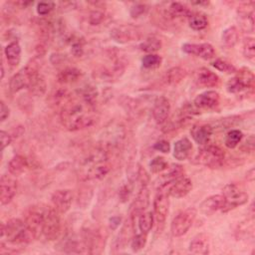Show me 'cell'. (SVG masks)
<instances>
[{
    "label": "cell",
    "instance_id": "obj_53",
    "mask_svg": "<svg viewBox=\"0 0 255 255\" xmlns=\"http://www.w3.org/2000/svg\"><path fill=\"white\" fill-rule=\"evenodd\" d=\"M9 115H10V110H9L8 106L3 101H1V103H0V121L4 122L6 119H8Z\"/></svg>",
    "mask_w": 255,
    "mask_h": 255
},
{
    "label": "cell",
    "instance_id": "obj_30",
    "mask_svg": "<svg viewBox=\"0 0 255 255\" xmlns=\"http://www.w3.org/2000/svg\"><path fill=\"white\" fill-rule=\"evenodd\" d=\"M184 173V169L179 164H173L171 168H169L168 172L163 174L160 178V182L158 183V188L168 187L172 182L182 177Z\"/></svg>",
    "mask_w": 255,
    "mask_h": 255
},
{
    "label": "cell",
    "instance_id": "obj_51",
    "mask_svg": "<svg viewBox=\"0 0 255 255\" xmlns=\"http://www.w3.org/2000/svg\"><path fill=\"white\" fill-rule=\"evenodd\" d=\"M153 148L162 153H168L170 151V143L165 139H160L153 144Z\"/></svg>",
    "mask_w": 255,
    "mask_h": 255
},
{
    "label": "cell",
    "instance_id": "obj_34",
    "mask_svg": "<svg viewBox=\"0 0 255 255\" xmlns=\"http://www.w3.org/2000/svg\"><path fill=\"white\" fill-rule=\"evenodd\" d=\"M161 46H162L161 40L154 35H150V36L146 37L139 44V49L142 52H145L147 54H153V53L157 52L158 50H160Z\"/></svg>",
    "mask_w": 255,
    "mask_h": 255
},
{
    "label": "cell",
    "instance_id": "obj_48",
    "mask_svg": "<svg viewBox=\"0 0 255 255\" xmlns=\"http://www.w3.org/2000/svg\"><path fill=\"white\" fill-rule=\"evenodd\" d=\"M131 193H132V183L131 182L125 183L122 185V187L119 190V198L123 203H125L129 199Z\"/></svg>",
    "mask_w": 255,
    "mask_h": 255
},
{
    "label": "cell",
    "instance_id": "obj_15",
    "mask_svg": "<svg viewBox=\"0 0 255 255\" xmlns=\"http://www.w3.org/2000/svg\"><path fill=\"white\" fill-rule=\"evenodd\" d=\"M18 188L17 181L9 175L3 174L0 178V202L6 205L12 201Z\"/></svg>",
    "mask_w": 255,
    "mask_h": 255
},
{
    "label": "cell",
    "instance_id": "obj_10",
    "mask_svg": "<svg viewBox=\"0 0 255 255\" xmlns=\"http://www.w3.org/2000/svg\"><path fill=\"white\" fill-rule=\"evenodd\" d=\"M110 37L118 44H128L141 38V30L132 24H122L112 28Z\"/></svg>",
    "mask_w": 255,
    "mask_h": 255
},
{
    "label": "cell",
    "instance_id": "obj_57",
    "mask_svg": "<svg viewBox=\"0 0 255 255\" xmlns=\"http://www.w3.org/2000/svg\"><path fill=\"white\" fill-rule=\"evenodd\" d=\"M254 178H255V168L252 167L250 168L247 172H246V179L250 182H253L254 181Z\"/></svg>",
    "mask_w": 255,
    "mask_h": 255
},
{
    "label": "cell",
    "instance_id": "obj_39",
    "mask_svg": "<svg viewBox=\"0 0 255 255\" xmlns=\"http://www.w3.org/2000/svg\"><path fill=\"white\" fill-rule=\"evenodd\" d=\"M242 138H243V133L241 130L236 128L230 129L225 135L224 144L228 148H235L241 142Z\"/></svg>",
    "mask_w": 255,
    "mask_h": 255
},
{
    "label": "cell",
    "instance_id": "obj_16",
    "mask_svg": "<svg viewBox=\"0 0 255 255\" xmlns=\"http://www.w3.org/2000/svg\"><path fill=\"white\" fill-rule=\"evenodd\" d=\"M220 96L216 91L209 90L199 94L193 101V105L199 110L210 111L219 106Z\"/></svg>",
    "mask_w": 255,
    "mask_h": 255
},
{
    "label": "cell",
    "instance_id": "obj_18",
    "mask_svg": "<svg viewBox=\"0 0 255 255\" xmlns=\"http://www.w3.org/2000/svg\"><path fill=\"white\" fill-rule=\"evenodd\" d=\"M149 204V190L146 186H140L139 191L137 192L135 198L133 199L130 209H129V217L134 220V217L139 216L142 212H144Z\"/></svg>",
    "mask_w": 255,
    "mask_h": 255
},
{
    "label": "cell",
    "instance_id": "obj_24",
    "mask_svg": "<svg viewBox=\"0 0 255 255\" xmlns=\"http://www.w3.org/2000/svg\"><path fill=\"white\" fill-rule=\"evenodd\" d=\"M189 252L192 254L207 255L210 252V242L208 236L204 233L195 235L189 243Z\"/></svg>",
    "mask_w": 255,
    "mask_h": 255
},
{
    "label": "cell",
    "instance_id": "obj_4",
    "mask_svg": "<svg viewBox=\"0 0 255 255\" xmlns=\"http://www.w3.org/2000/svg\"><path fill=\"white\" fill-rule=\"evenodd\" d=\"M222 196L224 203L221 211L224 213L247 203L249 198L244 188L235 182L228 183L223 187Z\"/></svg>",
    "mask_w": 255,
    "mask_h": 255
},
{
    "label": "cell",
    "instance_id": "obj_28",
    "mask_svg": "<svg viewBox=\"0 0 255 255\" xmlns=\"http://www.w3.org/2000/svg\"><path fill=\"white\" fill-rule=\"evenodd\" d=\"M21 53L22 50L18 41H12L4 48V55L10 67L15 68L20 64Z\"/></svg>",
    "mask_w": 255,
    "mask_h": 255
},
{
    "label": "cell",
    "instance_id": "obj_2",
    "mask_svg": "<svg viewBox=\"0 0 255 255\" xmlns=\"http://www.w3.org/2000/svg\"><path fill=\"white\" fill-rule=\"evenodd\" d=\"M110 170L109 150L103 146L88 151L79 163V176L83 181L103 179Z\"/></svg>",
    "mask_w": 255,
    "mask_h": 255
},
{
    "label": "cell",
    "instance_id": "obj_8",
    "mask_svg": "<svg viewBox=\"0 0 255 255\" xmlns=\"http://www.w3.org/2000/svg\"><path fill=\"white\" fill-rule=\"evenodd\" d=\"M60 214L61 213L54 207H46L42 226V234L49 241L56 240L61 234L62 224Z\"/></svg>",
    "mask_w": 255,
    "mask_h": 255
},
{
    "label": "cell",
    "instance_id": "obj_13",
    "mask_svg": "<svg viewBox=\"0 0 255 255\" xmlns=\"http://www.w3.org/2000/svg\"><path fill=\"white\" fill-rule=\"evenodd\" d=\"M46 207H42L41 205H33L30 206L24 215V221L28 227L34 230L39 236L42 234V226L44 221Z\"/></svg>",
    "mask_w": 255,
    "mask_h": 255
},
{
    "label": "cell",
    "instance_id": "obj_38",
    "mask_svg": "<svg viewBox=\"0 0 255 255\" xmlns=\"http://www.w3.org/2000/svg\"><path fill=\"white\" fill-rule=\"evenodd\" d=\"M189 27L194 31H202L208 26V19L204 14L194 13L188 18Z\"/></svg>",
    "mask_w": 255,
    "mask_h": 255
},
{
    "label": "cell",
    "instance_id": "obj_50",
    "mask_svg": "<svg viewBox=\"0 0 255 255\" xmlns=\"http://www.w3.org/2000/svg\"><path fill=\"white\" fill-rule=\"evenodd\" d=\"M254 143H255V139H254V135L250 134L242 143V145L240 146V149L244 152H248V153H252L254 151Z\"/></svg>",
    "mask_w": 255,
    "mask_h": 255
},
{
    "label": "cell",
    "instance_id": "obj_27",
    "mask_svg": "<svg viewBox=\"0 0 255 255\" xmlns=\"http://www.w3.org/2000/svg\"><path fill=\"white\" fill-rule=\"evenodd\" d=\"M132 227H133V219L131 217H129V219L127 220V222L123 225L118 236L115 238V241L113 243L114 248H116V249L124 248L126 246V244L129 240H131Z\"/></svg>",
    "mask_w": 255,
    "mask_h": 255
},
{
    "label": "cell",
    "instance_id": "obj_35",
    "mask_svg": "<svg viewBox=\"0 0 255 255\" xmlns=\"http://www.w3.org/2000/svg\"><path fill=\"white\" fill-rule=\"evenodd\" d=\"M72 94H70V92L67 89L60 88L53 91V93L50 95V103L51 105L59 107L61 109L70 100Z\"/></svg>",
    "mask_w": 255,
    "mask_h": 255
},
{
    "label": "cell",
    "instance_id": "obj_22",
    "mask_svg": "<svg viewBox=\"0 0 255 255\" xmlns=\"http://www.w3.org/2000/svg\"><path fill=\"white\" fill-rule=\"evenodd\" d=\"M224 199L222 194H214L206 197L199 205V210L202 214L210 216L222 209Z\"/></svg>",
    "mask_w": 255,
    "mask_h": 255
},
{
    "label": "cell",
    "instance_id": "obj_52",
    "mask_svg": "<svg viewBox=\"0 0 255 255\" xmlns=\"http://www.w3.org/2000/svg\"><path fill=\"white\" fill-rule=\"evenodd\" d=\"M0 137H1V150L3 151L6 146H8L12 141V135L5 130L0 131Z\"/></svg>",
    "mask_w": 255,
    "mask_h": 255
},
{
    "label": "cell",
    "instance_id": "obj_12",
    "mask_svg": "<svg viewBox=\"0 0 255 255\" xmlns=\"http://www.w3.org/2000/svg\"><path fill=\"white\" fill-rule=\"evenodd\" d=\"M126 135L125 127L122 124L111 123L105 129L102 136V145L104 148L109 150L112 147L119 145Z\"/></svg>",
    "mask_w": 255,
    "mask_h": 255
},
{
    "label": "cell",
    "instance_id": "obj_31",
    "mask_svg": "<svg viewBox=\"0 0 255 255\" xmlns=\"http://www.w3.org/2000/svg\"><path fill=\"white\" fill-rule=\"evenodd\" d=\"M166 9L173 20L179 18H189L193 14L189 7L181 2H170Z\"/></svg>",
    "mask_w": 255,
    "mask_h": 255
},
{
    "label": "cell",
    "instance_id": "obj_1",
    "mask_svg": "<svg viewBox=\"0 0 255 255\" xmlns=\"http://www.w3.org/2000/svg\"><path fill=\"white\" fill-rule=\"evenodd\" d=\"M97 120L96 105L85 101L79 94L72 95L60 111L62 125L71 131L91 128L97 123Z\"/></svg>",
    "mask_w": 255,
    "mask_h": 255
},
{
    "label": "cell",
    "instance_id": "obj_54",
    "mask_svg": "<svg viewBox=\"0 0 255 255\" xmlns=\"http://www.w3.org/2000/svg\"><path fill=\"white\" fill-rule=\"evenodd\" d=\"M10 3L14 7H17V8H20V9H25V8L29 7L30 5H32L33 1H23V0H20V1H12Z\"/></svg>",
    "mask_w": 255,
    "mask_h": 255
},
{
    "label": "cell",
    "instance_id": "obj_56",
    "mask_svg": "<svg viewBox=\"0 0 255 255\" xmlns=\"http://www.w3.org/2000/svg\"><path fill=\"white\" fill-rule=\"evenodd\" d=\"M121 222H122L121 216H113L112 218H110V227L113 230H116L120 226Z\"/></svg>",
    "mask_w": 255,
    "mask_h": 255
},
{
    "label": "cell",
    "instance_id": "obj_43",
    "mask_svg": "<svg viewBox=\"0 0 255 255\" xmlns=\"http://www.w3.org/2000/svg\"><path fill=\"white\" fill-rule=\"evenodd\" d=\"M168 168V162L162 156H155L149 162V169L152 173H160Z\"/></svg>",
    "mask_w": 255,
    "mask_h": 255
},
{
    "label": "cell",
    "instance_id": "obj_58",
    "mask_svg": "<svg viewBox=\"0 0 255 255\" xmlns=\"http://www.w3.org/2000/svg\"><path fill=\"white\" fill-rule=\"evenodd\" d=\"M191 4L198 5V6H207L209 4V1H195V2H191Z\"/></svg>",
    "mask_w": 255,
    "mask_h": 255
},
{
    "label": "cell",
    "instance_id": "obj_59",
    "mask_svg": "<svg viewBox=\"0 0 255 255\" xmlns=\"http://www.w3.org/2000/svg\"><path fill=\"white\" fill-rule=\"evenodd\" d=\"M4 74H5L4 66H3V64H1V79H3V78H4Z\"/></svg>",
    "mask_w": 255,
    "mask_h": 255
},
{
    "label": "cell",
    "instance_id": "obj_14",
    "mask_svg": "<svg viewBox=\"0 0 255 255\" xmlns=\"http://www.w3.org/2000/svg\"><path fill=\"white\" fill-rule=\"evenodd\" d=\"M181 50L185 54L193 55L203 60H210L215 56V50L209 43H184Z\"/></svg>",
    "mask_w": 255,
    "mask_h": 255
},
{
    "label": "cell",
    "instance_id": "obj_7",
    "mask_svg": "<svg viewBox=\"0 0 255 255\" xmlns=\"http://www.w3.org/2000/svg\"><path fill=\"white\" fill-rule=\"evenodd\" d=\"M169 208V194L167 187L157 188V192L153 199V215L157 223V231L160 232L166 221Z\"/></svg>",
    "mask_w": 255,
    "mask_h": 255
},
{
    "label": "cell",
    "instance_id": "obj_44",
    "mask_svg": "<svg viewBox=\"0 0 255 255\" xmlns=\"http://www.w3.org/2000/svg\"><path fill=\"white\" fill-rule=\"evenodd\" d=\"M146 234L145 233H138V234H135L132 236L131 240H130V247H131V250L133 252H138L140 250H142L146 244Z\"/></svg>",
    "mask_w": 255,
    "mask_h": 255
},
{
    "label": "cell",
    "instance_id": "obj_40",
    "mask_svg": "<svg viewBox=\"0 0 255 255\" xmlns=\"http://www.w3.org/2000/svg\"><path fill=\"white\" fill-rule=\"evenodd\" d=\"M211 66L213 68H215L217 71H220V72L226 73V74H234L237 71L236 67L231 62H229L226 59H222V58L215 59L211 63Z\"/></svg>",
    "mask_w": 255,
    "mask_h": 255
},
{
    "label": "cell",
    "instance_id": "obj_33",
    "mask_svg": "<svg viewBox=\"0 0 255 255\" xmlns=\"http://www.w3.org/2000/svg\"><path fill=\"white\" fill-rule=\"evenodd\" d=\"M27 166H28L27 158L22 154H16L10 159L8 163V170L12 175L17 176L23 173L27 168Z\"/></svg>",
    "mask_w": 255,
    "mask_h": 255
},
{
    "label": "cell",
    "instance_id": "obj_45",
    "mask_svg": "<svg viewBox=\"0 0 255 255\" xmlns=\"http://www.w3.org/2000/svg\"><path fill=\"white\" fill-rule=\"evenodd\" d=\"M105 18H106V15L104 11L100 9H94L90 11V13L88 14L87 20L91 26H99L104 22Z\"/></svg>",
    "mask_w": 255,
    "mask_h": 255
},
{
    "label": "cell",
    "instance_id": "obj_25",
    "mask_svg": "<svg viewBox=\"0 0 255 255\" xmlns=\"http://www.w3.org/2000/svg\"><path fill=\"white\" fill-rule=\"evenodd\" d=\"M27 89L31 96H35V97L44 96L47 92V82L45 77L40 72L36 73L31 77Z\"/></svg>",
    "mask_w": 255,
    "mask_h": 255
},
{
    "label": "cell",
    "instance_id": "obj_5",
    "mask_svg": "<svg viewBox=\"0 0 255 255\" xmlns=\"http://www.w3.org/2000/svg\"><path fill=\"white\" fill-rule=\"evenodd\" d=\"M39 72V64L33 59L27 63V65L14 74L9 81V90L12 94H16L19 91L27 88L30 82V79L33 75Z\"/></svg>",
    "mask_w": 255,
    "mask_h": 255
},
{
    "label": "cell",
    "instance_id": "obj_41",
    "mask_svg": "<svg viewBox=\"0 0 255 255\" xmlns=\"http://www.w3.org/2000/svg\"><path fill=\"white\" fill-rule=\"evenodd\" d=\"M243 55L244 57L250 61L253 62L255 59V42L254 38L252 37H246L243 40Z\"/></svg>",
    "mask_w": 255,
    "mask_h": 255
},
{
    "label": "cell",
    "instance_id": "obj_26",
    "mask_svg": "<svg viewBox=\"0 0 255 255\" xmlns=\"http://www.w3.org/2000/svg\"><path fill=\"white\" fill-rule=\"evenodd\" d=\"M192 151V143L187 136L176 140L173 146V157L177 160H185Z\"/></svg>",
    "mask_w": 255,
    "mask_h": 255
},
{
    "label": "cell",
    "instance_id": "obj_23",
    "mask_svg": "<svg viewBox=\"0 0 255 255\" xmlns=\"http://www.w3.org/2000/svg\"><path fill=\"white\" fill-rule=\"evenodd\" d=\"M195 82L203 88H214L220 85V78L206 68H200L195 74Z\"/></svg>",
    "mask_w": 255,
    "mask_h": 255
},
{
    "label": "cell",
    "instance_id": "obj_17",
    "mask_svg": "<svg viewBox=\"0 0 255 255\" xmlns=\"http://www.w3.org/2000/svg\"><path fill=\"white\" fill-rule=\"evenodd\" d=\"M53 207L60 213H66L70 210L73 202V193L70 189H58L51 195Z\"/></svg>",
    "mask_w": 255,
    "mask_h": 255
},
{
    "label": "cell",
    "instance_id": "obj_49",
    "mask_svg": "<svg viewBox=\"0 0 255 255\" xmlns=\"http://www.w3.org/2000/svg\"><path fill=\"white\" fill-rule=\"evenodd\" d=\"M136 174H137L136 178H137L138 182L140 183V186H146L149 182V175H148L147 171L145 170V168L142 167L141 165H138Z\"/></svg>",
    "mask_w": 255,
    "mask_h": 255
},
{
    "label": "cell",
    "instance_id": "obj_46",
    "mask_svg": "<svg viewBox=\"0 0 255 255\" xmlns=\"http://www.w3.org/2000/svg\"><path fill=\"white\" fill-rule=\"evenodd\" d=\"M55 7H56L55 2L43 1V2L37 3L36 11L40 16H48L55 9Z\"/></svg>",
    "mask_w": 255,
    "mask_h": 255
},
{
    "label": "cell",
    "instance_id": "obj_21",
    "mask_svg": "<svg viewBox=\"0 0 255 255\" xmlns=\"http://www.w3.org/2000/svg\"><path fill=\"white\" fill-rule=\"evenodd\" d=\"M192 189V181L190 178L186 176H182L172 182L167 187V192L169 196H172L174 198H181L187 195Z\"/></svg>",
    "mask_w": 255,
    "mask_h": 255
},
{
    "label": "cell",
    "instance_id": "obj_47",
    "mask_svg": "<svg viewBox=\"0 0 255 255\" xmlns=\"http://www.w3.org/2000/svg\"><path fill=\"white\" fill-rule=\"evenodd\" d=\"M148 6L143 3H136L132 5L129 9V15L133 19H137L143 15H145L148 12Z\"/></svg>",
    "mask_w": 255,
    "mask_h": 255
},
{
    "label": "cell",
    "instance_id": "obj_55",
    "mask_svg": "<svg viewBox=\"0 0 255 255\" xmlns=\"http://www.w3.org/2000/svg\"><path fill=\"white\" fill-rule=\"evenodd\" d=\"M78 3L77 2H61L60 3V8L61 10L63 11H67V10H72V9H75L77 7Z\"/></svg>",
    "mask_w": 255,
    "mask_h": 255
},
{
    "label": "cell",
    "instance_id": "obj_42",
    "mask_svg": "<svg viewBox=\"0 0 255 255\" xmlns=\"http://www.w3.org/2000/svg\"><path fill=\"white\" fill-rule=\"evenodd\" d=\"M162 59L157 54H146L141 59V65L145 69H155L160 66Z\"/></svg>",
    "mask_w": 255,
    "mask_h": 255
},
{
    "label": "cell",
    "instance_id": "obj_32",
    "mask_svg": "<svg viewBox=\"0 0 255 255\" xmlns=\"http://www.w3.org/2000/svg\"><path fill=\"white\" fill-rule=\"evenodd\" d=\"M187 76V71L180 66H175L170 68L168 71L165 73V82L169 86H176L180 82H182L185 77Z\"/></svg>",
    "mask_w": 255,
    "mask_h": 255
},
{
    "label": "cell",
    "instance_id": "obj_9",
    "mask_svg": "<svg viewBox=\"0 0 255 255\" xmlns=\"http://www.w3.org/2000/svg\"><path fill=\"white\" fill-rule=\"evenodd\" d=\"M196 213L197 211L195 208L189 207L175 215L170 225V231L172 235L175 237H180L184 235L193 224V221L196 217Z\"/></svg>",
    "mask_w": 255,
    "mask_h": 255
},
{
    "label": "cell",
    "instance_id": "obj_11",
    "mask_svg": "<svg viewBox=\"0 0 255 255\" xmlns=\"http://www.w3.org/2000/svg\"><path fill=\"white\" fill-rule=\"evenodd\" d=\"M82 240L88 250V253H101L105 246V238L100 229L87 227L83 229Z\"/></svg>",
    "mask_w": 255,
    "mask_h": 255
},
{
    "label": "cell",
    "instance_id": "obj_36",
    "mask_svg": "<svg viewBox=\"0 0 255 255\" xmlns=\"http://www.w3.org/2000/svg\"><path fill=\"white\" fill-rule=\"evenodd\" d=\"M221 40L227 48H233L239 41V32L235 26H230L223 30Z\"/></svg>",
    "mask_w": 255,
    "mask_h": 255
},
{
    "label": "cell",
    "instance_id": "obj_20",
    "mask_svg": "<svg viewBox=\"0 0 255 255\" xmlns=\"http://www.w3.org/2000/svg\"><path fill=\"white\" fill-rule=\"evenodd\" d=\"M213 133V127L209 124H196L192 126L190 134L193 140L199 144L204 145L209 142Z\"/></svg>",
    "mask_w": 255,
    "mask_h": 255
},
{
    "label": "cell",
    "instance_id": "obj_29",
    "mask_svg": "<svg viewBox=\"0 0 255 255\" xmlns=\"http://www.w3.org/2000/svg\"><path fill=\"white\" fill-rule=\"evenodd\" d=\"M83 76V72L76 67H66L57 75V80L60 84L68 85L78 82Z\"/></svg>",
    "mask_w": 255,
    "mask_h": 255
},
{
    "label": "cell",
    "instance_id": "obj_6",
    "mask_svg": "<svg viewBox=\"0 0 255 255\" xmlns=\"http://www.w3.org/2000/svg\"><path fill=\"white\" fill-rule=\"evenodd\" d=\"M236 76L228 80L226 90L230 94H239L245 91H251L254 87V74L247 68L236 71Z\"/></svg>",
    "mask_w": 255,
    "mask_h": 255
},
{
    "label": "cell",
    "instance_id": "obj_37",
    "mask_svg": "<svg viewBox=\"0 0 255 255\" xmlns=\"http://www.w3.org/2000/svg\"><path fill=\"white\" fill-rule=\"evenodd\" d=\"M153 220H154V215L150 211H144L138 216V229L140 232L147 234L152 226H153Z\"/></svg>",
    "mask_w": 255,
    "mask_h": 255
},
{
    "label": "cell",
    "instance_id": "obj_3",
    "mask_svg": "<svg viewBox=\"0 0 255 255\" xmlns=\"http://www.w3.org/2000/svg\"><path fill=\"white\" fill-rule=\"evenodd\" d=\"M224 159L225 152L219 145L207 143L197 151L194 162L209 168H218L223 165Z\"/></svg>",
    "mask_w": 255,
    "mask_h": 255
},
{
    "label": "cell",
    "instance_id": "obj_19",
    "mask_svg": "<svg viewBox=\"0 0 255 255\" xmlns=\"http://www.w3.org/2000/svg\"><path fill=\"white\" fill-rule=\"evenodd\" d=\"M169 112H170L169 100L164 96H159L158 98H156L155 101L153 102V107L151 111L152 117L155 123L158 125H162L168 119Z\"/></svg>",
    "mask_w": 255,
    "mask_h": 255
}]
</instances>
